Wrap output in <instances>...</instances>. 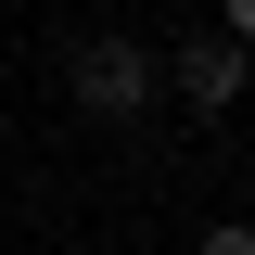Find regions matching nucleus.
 Segmentation results:
<instances>
[{
  "label": "nucleus",
  "mask_w": 255,
  "mask_h": 255,
  "mask_svg": "<svg viewBox=\"0 0 255 255\" xmlns=\"http://www.w3.org/2000/svg\"><path fill=\"white\" fill-rule=\"evenodd\" d=\"M77 102H90L102 128L153 115V51H140V38H77Z\"/></svg>",
  "instance_id": "obj_1"
},
{
  "label": "nucleus",
  "mask_w": 255,
  "mask_h": 255,
  "mask_svg": "<svg viewBox=\"0 0 255 255\" xmlns=\"http://www.w3.org/2000/svg\"><path fill=\"white\" fill-rule=\"evenodd\" d=\"M179 90L204 102V115H217V102H243V38H191V51H179Z\"/></svg>",
  "instance_id": "obj_2"
},
{
  "label": "nucleus",
  "mask_w": 255,
  "mask_h": 255,
  "mask_svg": "<svg viewBox=\"0 0 255 255\" xmlns=\"http://www.w3.org/2000/svg\"><path fill=\"white\" fill-rule=\"evenodd\" d=\"M204 255H255V230H204Z\"/></svg>",
  "instance_id": "obj_3"
}]
</instances>
